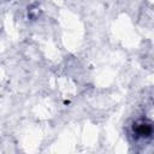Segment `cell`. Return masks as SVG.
I'll list each match as a JSON object with an SVG mask.
<instances>
[{"label":"cell","instance_id":"1","mask_svg":"<svg viewBox=\"0 0 154 154\" xmlns=\"http://www.w3.org/2000/svg\"><path fill=\"white\" fill-rule=\"evenodd\" d=\"M136 134L141 137H149L152 135V124L146 120H141L136 124Z\"/></svg>","mask_w":154,"mask_h":154}]
</instances>
